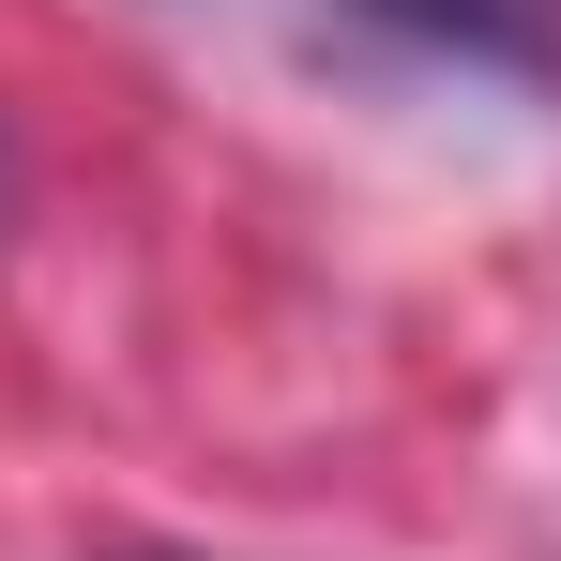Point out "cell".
I'll return each mask as SVG.
<instances>
[{
	"instance_id": "6da1fadb",
	"label": "cell",
	"mask_w": 561,
	"mask_h": 561,
	"mask_svg": "<svg viewBox=\"0 0 561 561\" xmlns=\"http://www.w3.org/2000/svg\"><path fill=\"white\" fill-rule=\"evenodd\" d=\"M410 61H456V77H501V92H561V0H319Z\"/></svg>"
}]
</instances>
